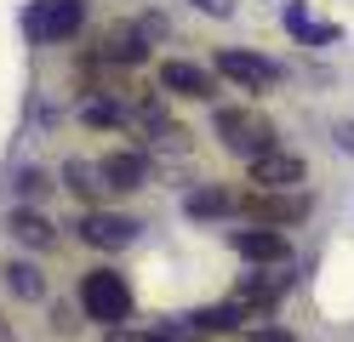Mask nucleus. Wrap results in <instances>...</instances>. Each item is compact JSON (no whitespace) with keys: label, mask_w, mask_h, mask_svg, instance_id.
I'll return each instance as SVG.
<instances>
[{"label":"nucleus","mask_w":354,"mask_h":342,"mask_svg":"<svg viewBox=\"0 0 354 342\" xmlns=\"http://www.w3.org/2000/svg\"><path fill=\"white\" fill-rule=\"evenodd\" d=\"M194 6H201V12H212V17H223V12H229V0H194Z\"/></svg>","instance_id":"20"},{"label":"nucleus","mask_w":354,"mask_h":342,"mask_svg":"<svg viewBox=\"0 0 354 342\" xmlns=\"http://www.w3.org/2000/svg\"><path fill=\"white\" fill-rule=\"evenodd\" d=\"M103 57H109V63H143V35H131V29H109Z\"/></svg>","instance_id":"12"},{"label":"nucleus","mask_w":354,"mask_h":342,"mask_svg":"<svg viewBox=\"0 0 354 342\" xmlns=\"http://www.w3.org/2000/svg\"><path fill=\"white\" fill-rule=\"evenodd\" d=\"M80 308L97 319V325H120V319L131 314V285H126V274L115 268H92L80 280Z\"/></svg>","instance_id":"1"},{"label":"nucleus","mask_w":354,"mask_h":342,"mask_svg":"<svg viewBox=\"0 0 354 342\" xmlns=\"http://www.w3.org/2000/svg\"><path fill=\"white\" fill-rule=\"evenodd\" d=\"M40 189H46V177H40V171H24V177H17V194H40Z\"/></svg>","instance_id":"18"},{"label":"nucleus","mask_w":354,"mask_h":342,"mask_svg":"<svg viewBox=\"0 0 354 342\" xmlns=\"http://www.w3.org/2000/svg\"><path fill=\"white\" fill-rule=\"evenodd\" d=\"M6 291L24 296V303H35V296L46 291V280H40V268H29V263H6Z\"/></svg>","instance_id":"14"},{"label":"nucleus","mask_w":354,"mask_h":342,"mask_svg":"<svg viewBox=\"0 0 354 342\" xmlns=\"http://www.w3.org/2000/svg\"><path fill=\"white\" fill-rule=\"evenodd\" d=\"M217 137H223V149L252 160L263 149H274V120L257 108H217Z\"/></svg>","instance_id":"2"},{"label":"nucleus","mask_w":354,"mask_h":342,"mask_svg":"<svg viewBox=\"0 0 354 342\" xmlns=\"http://www.w3.org/2000/svg\"><path fill=\"white\" fill-rule=\"evenodd\" d=\"M240 211L252 222H297V217H308V194L303 189H252L240 200Z\"/></svg>","instance_id":"4"},{"label":"nucleus","mask_w":354,"mask_h":342,"mask_svg":"<svg viewBox=\"0 0 354 342\" xmlns=\"http://www.w3.org/2000/svg\"><path fill=\"white\" fill-rule=\"evenodd\" d=\"M246 342H297V336H286V331H246Z\"/></svg>","instance_id":"19"},{"label":"nucleus","mask_w":354,"mask_h":342,"mask_svg":"<svg viewBox=\"0 0 354 342\" xmlns=\"http://www.w3.org/2000/svg\"><path fill=\"white\" fill-rule=\"evenodd\" d=\"M6 228H12V234L24 240V245H35V251H52V245H57L52 222L40 217V211H24V205H17V211H12V222H6Z\"/></svg>","instance_id":"11"},{"label":"nucleus","mask_w":354,"mask_h":342,"mask_svg":"<svg viewBox=\"0 0 354 342\" xmlns=\"http://www.w3.org/2000/svg\"><path fill=\"white\" fill-rule=\"evenodd\" d=\"M86 17V0H40L29 12V35L35 40H69Z\"/></svg>","instance_id":"5"},{"label":"nucleus","mask_w":354,"mask_h":342,"mask_svg":"<svg viewBox=\"0 0 354 342\" xmlns=\"http://www.w3.org/2000/svg\"><path fill=\"white\" fill-rule=\"evenodd\" d=\"M234 251H240V257H252V263H286V257H292V240L274 234V228H240Z\"/></svg>","instance_id":"10"},{"label":"nucleus","mask_w":354,"mask_h":342,"mask_svg":"<svg viewBox=\"0 0 354 342\" xmlns=\"http://www.w3.org/2000/svg\"><path fill=\"white\" fill-rule=\"evenodd\" d=\"M246 171H252V189H297L308 177V160L292 149H263L246 160Z\"/></svg>","instance_id":"3"},{"label":"nucleus","mask_w":354,"mask_h":342,"mask_svg":"<svg viewBox=\"0 0 354 342\" xmlns=\"http://www.w3.org/2000/svg\"><path fill=\"white\" fill-rule=\"evenodd\" d=\"M160 91H171V97H212V91H217V80L206 75L201 63L166 57V63H160Z\"/></svg>","instance_id":"6"},{"label":"nucleus","mask_w":354,"mask_h":342,"mask_svg":"<svg viewBox=\"0 0 354 342\" xmlns=\"http://www.w3.org/2000/svg\"><path fill=\"white\" fill-rule=\"evenodd\" d=\"M223 211H234V200H229L223 189H201V194H189V217H223Z\"/></svg>","instance_id":"16"},{"label":"nucleus","mask_w":354,"mask_h":342,"mask_svg":"<svg viewBox=\"0 0 354 342\" xmlns=\"http://www.w3.org/2000/svg\"><path fill=\"white\" fill-rule=\"evenodd\" d=\"M131 234H138V222L131 217H109V211H92L80 222V240L97 245V251H120V245H131Z\"/></svg>","instance_id":"8"},{"label":"nucleus","mask_w":354,"mask_h":342,"mask_svg":"<svg viewBox=\"0 0 354 342\" xmlns=\"http://www.w3.org/2000/svg\"><path fill=\"white\" fill-rule=\"evenodd\" d=\"M97 166H103V182H109L115 194H131V189H143V177H149V160H143V154H131V149H115V154H103Z\"/></svg>","instance_id":"9"},{"label":"nucleus","mask_w":354,"mask_h":342,"mask_svg":"<svg viewBox=\"0 0 354 342\" xmlns=\"http://www.w3.org/2000/svg\"><path fill=\"white\" fill-rule=\"evenodd\" d=\"M337 143H343V149H354V126H343V131H337Z\"/></svg>","instance_id":"21"},{"label":"nucleus","mask_w":354,"mask_h":342,"mask_svg":"<svg viewBox=\"0 0 354 342\" xmlns=\"http://www.w3.org/2000/svg\"><path fill=\"white\" fill-rule=\"evenodd\" d=\"M86 126H120V103H92L86 108Z\"/></svg>","instance_id":"17"},{"label":"nucleus","mask_w":354,"mask_h":342,"mask_svg":"<svg viewBox=\"0 0 354 342\" xmlns=\"http://www.w3.org/2000/svg\"><path fill=\"white\" fill-rule=\"evenodd\" d=\"M217 75L234 80V86H274L280 68L269 57H257V52H217Z\"/></svg>","instance_id":"7"},{"label":"nucleus","mask_w":354,"mask_h":342,"mask_svg":"<svg viewBox=\"0 0 354 342\" xmlns=\"http://www.w3.org/2000/svg\"><path fill=\"white\" fill-rule=\"evenodd\" d=\"M280 291H286L280 280H246V285L234 291V303H240V308H269V303H274Z\"/></svg>","instance_id":"15"},{"label":"nucleus","mask_w":354,"mask_h":342,"mask_svg":"<svg viewBox=\"0 0 354 342\" xmlns=\"http://www.w3.org/2000/svg\"><path fill=\"white\" fill-rule=\"evenodd\" d=\"M63 177H69V189H75L80 200H97V194L109 189V182H103V166H86V160H69V171H63Z\"/></svg>","instance_id":"13"}]
</instances>
